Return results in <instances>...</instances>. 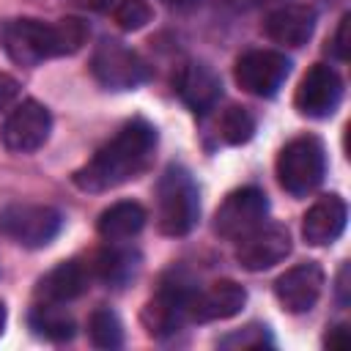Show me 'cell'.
Masks as SVG:
<instances>
[{"label": "cell", "mask_w": 351, "mask_h": 351, "mask_svg": "<svg viewBox=\"0 0 351 351\" xmlns=\"http://www.w3.org/2000/svg\"><path fill=\"white\" fill-rule=\"evenodd\" d=\"M192 282H186L184 277H173L165 280L162 288L148 299V304L143 307V326L151 337H170L176 335L184 324H189L186 315V302L192 293Z\"/></svg>", "instance_id": "obj_7"}, {"label": "cell", "mask_w": 351, "mask_h": 351, "mask_svg": "<svg viewBox=\"0 0 351 351\" xmlns=\"http://www.w3.org/2000/svg\"><path fill=\"white\" fill-rule=\"evenodd\" d=\"M88 282H90L88 266H82L77 261H63L41 277L36 293H38L41 302L66 304V302H74L77 296H82L88 291Z\"/></svg>", "instance_id": "obj_18"}, {"label": "cell", "mask_w": 351, "mask_h": 351, "mask_svg": "<svg viewBox=\"0 0 351 351\" xmlns=\"http://www.w3.org/2000/svg\"><path fill=\"white\" fill-rule=\"evenodd\" d=\"M30 329L49 340V343H66L74 337L77 332V324L74 318L66 313L63 304H55V302H38L30 313Z\"/></svg>", "instance_id": "obj_21"}, {"label": "cell", "mask_w": 351, "mask_h": 351, "mask_svg": "<svg viewBox=\"0 0 351 351\" xmlns=\"http://www.w3.org/2000/svg\"><path fill=\"white\" fill-rule=\"evenodd\" d=\"M222 348H269L274 346V337L266 324H247L233 335H225L219 340Z\"/></svg>", "instance_id": "obj_24"}, {"label": "cell", "mask_w": 351, "mask_h": 351, "mask_svg": "<svg viewBox=\"0 0 351 351\" xmlns=\"http://www.w3.org/2000/svg\"><path fill=\"white\" fill-rule=\"evenodd\" d=\"M277 181L280 186L293 195V197H304L313 189L321 186L324 176H326V151L324 143L313 134H302L293 137L291 143L282 145L277 165H274Z\"/></svg>", "instance_id": "obj_4"}, {"label": "cell", "mask_w": 351, "mask_h": 351, "mask_svg": "<svg viewBox=\"0 0 351 351\" xmlns=\"http://www.w3.org/2000/svg\"><path fill=\"white\" fill-rule=\"evenodd\" d=\"M145 219H148V214H145V208L140 203H134V200H118V203H112L110 208H104L99 214L96 228H99V236L104 241L121 244V241L134 239L145 228Z\"/></svg>", "instance_id": "obj_19"}, {"label": "cell", "mask_w": 351, "mask_h": 351, "mask_svg": "<svg viewBox=\"0 0 351 351\" xmlns=\"http://www.w3.org/2000/svg\"><path fill=\"white\" fill-rule=\"evenodd\" d=\"M140 269V255L132 252V250H123V247H110L104 252H99L93 258V263L88 266L90 277L112 285V288H121L126 285Z\"/></svg>", "instance_id": "obj_20"}, {"label": "cell", "mask_w": 351, "mask_h": 351, "mask_svg": "<svg viewBox=\"0 0 351 351\" xmlns=\"http://www.w3.org/2000/svg\"><path fill=\"white\" fill-rule=\"evenodd\" d=\"M167 3H186V0H167Z\"/></svg>", "instance_id": "obj_32"}, {"label": "cell", "mask_w": 351, "mask_h": 351, "mask_svg": "<svg viewBox=\"0 0 351 351\" xmlns=\"http://www.w3.org/2000/svg\"><path fill=\"white\" fill-rule=\"evenodd\" d=\"M5 318H8L5 315V304L0 302V337H3V329H5Z\"/></svg>", "instance_id": "obj_31"}, {"label": "cell", "mask_w": 351, "mask_h": 351, "mask_svg": "<svg viewBox=\"0 0 351 351\" xmlns=\"http://www.w3.org/2000/svg\"><path fill=\"white\" fill-rule=\"evenodd\" d=\"M63 228V214L52 206L38 203H14L0 211V230L22 247L38 250L55 241Z\"/></svg>", "instance_id": "obj_6"}, {"label": "cell", "mask_w": 351, "mask_h": 351, "mask_svg": "<svg viewBox=\"0 0 351 351\" xmlns=\"http://www.w3.org/2000/svg\"><path fill=\"white\" fill-rule=\"evenodd\" d=\"M346 343H348V326L346 324H337L324 335V346H329V348H343Z\"/></svg>", "instance_id": "obj_29"}, {"label": "cell", "mask_w": 351, "mask_h": 351, "mask_svg": "<svg viewBox=\"0 0 351 351\" xmlns=\"http://www.w3.org/2000/svg\"><path fill=\"white\" fill-rule=\"evenodd\" d=\"M346 219H348L346 200L340 195H324L302 217V239L313 247L332 244L346 230Z\"/></svg>", "instance_id": "obj_15"}, {"label": "cell", "mask_w": 351, "mask_h": 351, "mask_svg": "<svg viewBox=\"0 0 351 351\" xmlns=\"http://www.w3.org/2000/svg\"><path fill=\"white\" fill-rule=\"evenodd\" d=\"M88 337L96 348H121L123 346V324L115 310L96 307L88 318Z\"/></svg>", "instance_id": "obj_22"}, {"label": "cell", "mask_w": 351, "mask_h": 351, "mask_svg": "<svg viewBox=\"0 0 351 351\" xmlns=\"http://www.w3.org/2000/svg\"><path fill=\"white\" fill-rule=\"evenodd\" d=\"M288 71H291V60L277 49H250L233 66V77L239 88L263 99L280 90Z\"/></svg>", "instance_id": "obj_8"}, {"label": "cell", "mask_w": 351, "mask_h": 351, "mask_svg": "<svg viewBox=\"0 0 351 351\" xmlns=\"http://www.w3.org/2000/svg\"><path fill=\"white\" fill-rule=\"evenodd\" d=\"M88 38V27L77 16H66L58 22L41 19H14L3 30V47L8 58L19 66H38L49 58L74 55Z\"/></svg>", "instance_id": "obj_2"}, {"label": "cell", "mask_w": 351, "mask_h": 351, "mask_svg": "<svg viewBox=\"0 0 351 351\" xmlns=\"http://www.w3.org/2000/svg\"><path fill=\"white\" fill-rule=\"evenodd\" d=\"M329 49H332V55H335L337 60H348V14L340 19V25H337V30H335V38H332Z\"/></svg>", "instance_id": "obj_26"}, {"label": "cell", "mask_w": 351, "mask_h": 351, "mask_svg": "<svg viewBox=\"0 0 351 351\" xmlns=\"http://www.w3.org/2000/svg\"><path fill=\"white\" fill-rule=\"evenodd\" d=\"M337 299H340V304L348 302V266H343L337 274Z\"/></svg>", "instance_id": "obj_30"}, {"label": "cell", "mask_w": 351, "mask_h": 351, "mask_svg": "<svg viewBox=\"0 0 351 351\" xmlns=\"http://www.w3.org/2000/svg\"><path fill=\"white\" fill-rule=\"evenodd\" d=\"M219 5L228 8H239V11H250V8H263V5H282L288 0H217Z\"/></svg>", "instance_id": "obj_28"}, {"label": "cell", "mask_w": 351, "mask_h": 351, "mask_svg": "<svg viewBox=\"0 0 351 351\" xmlns=\"http://www.w3.org/2000/svg\"><path fill=\"white\" fill-rule=\"evenodd\" d=\"M247 304V291L236 280H217L206 288H192L186 302L189 324H206V321H225L241 313Z\"/></svg>", "instance_id": "obj_14"}, {"label": "cell", "mask_w": 351, "mask_h": 351, "mask_svg": "<svg viewBox=\"0 0 351 351\" xmlns=\"http://www.w3.org/2000/svg\"><path fill=\"white\" fill-rule=\"evenodd\" d=\"M90 71L96 82L104 85L107 90H134L151 77L148 63L134 49H129L123 41L115 38H104L93 49Z\"/></svg>", "instance_id": "obj_5"}, {"label": "cell", "mask_w": 351, "mask_h": 351, "mask_svg": "<svg viewBox=\"0 0 351 351\" xmlns=\"http://www.w3.org/2000/svg\"><path fill=\"white\" fill-rule=\"evenodd\" d=\"M340 101H343V80L326 63H315L313 69H307L293 96L296 110L307 118H329L340 107Z\"/></svg>", "instance_id": "obj_12"}, {"label": "cell", "mask_w": 351, "mask_h": 351, "mask_svg": "<svg viewBox=\"0 0 351 351\" xmlns=\"http://www.w3.org/2000/svg\"><path fill=\"white\" fill-rule=\"evenodd\" d=\"M118 27L123 30H140L151 22L154 16V8L148 0H118L115 3V11H112Z\"/></svg>", "instance_id": "obj_25"}, {"label": "cell", "mask_w": 351, "mask_h": 351, "mask_svg": "<svg viewBox=\"0 0 351 351\" xmlns=\"http://www.w3.org/2000/svg\"><path fill=\"white\" fill-rule=\"evenodd\" d=\"M200 217V192L192 173L170 165L156 184V225L165 236H186Z\"/></svg>", "instance_id": "obj_3"}, {"label": "cell", "mask_w": 351, "mask_h": 351, "mask_svg": "<svg viewBox=\"0 0 351 351\" xmlns=\"http://www.w3.org/2000/svg\"><path fill=\"white\" fill-rule=\"evenodd\" d=\"M255 134V118L247 107H228L222 115H219V137L228 143V145H241L247 143L250 137Z\"/></svg>", "instance_id": "obj_23"}, {"label": "cell", "mask_w": 351, "mask_h": 351, "mask_svg": "<svg viewBox=\"0 0 351 351\" xmlns=\"http://www.w3.org/2000/svg\"><path fill=\"white\" fill-rule=\"evenodd\" d=\"M269 214V200L266 192L258 186H241L233 189L222 206L214 214V233L222 239H239L247 230L258 228Z\"/></svg>", "instance_id": "obj_9"}, {"label": "cell", "mask_w": 351, "mask_h": 351, "mask_svg": "<svg viewBox=\"0 0 351 351\" xmlns=\"http://www.w3.org/2000/svg\"><path fill=\"white\" fill-rule=\"evenodd\" d=\"M16 96H19V82H16L11 74L0 71V112H3L5 107H11Z\"/></svg>", "instance_id": "obj_27"}, {"label": "cell", "mask_w": 351, "mask_h": 351, "mask_svg": "<svg viewBox=\"0 0 351 351\" xmlns=\"http://www.w3.org/2000/svg\"><path fill=\"white\" fill-rule=\"evenodd\" d=\"M52 132V115L49 110L36 101V99H25L22 104H16L11 110V115L3 123V143L8 151L14 154H33L38 151Z\"/></svg>", "instance_id": "obj_10"}, {"label": "cell", "mask_w": 351, "mask_h": 351, "mask_svg": "<svg viewBox=\"0 0 351 351\" xmlns=\"http://www.w3.org/2000/svg\"><path fill=\"white\" fill-rule=\"evenodd\" d=\"M315 30V11L302 3H282L263 19V33L274 44L302 47Z\"/></svg>", "instance_id": "obj_16"}, {"label": "cell", "mask_w": 351, "mask_h": 351, "mask_svg": "<svg viewBox=\"0 0 351 351\" xmlns=\"http://www.w3.org/2000/svg\"><path fill=\"white\" fill-rule=\"evenodd\" d=\"M288 252H291V233L285 225H277V222H269V225L261 222L258 228L239 236V244H236V261L247 271L271 269L280 261H285Z\"/></svg>", "instance_id": "obj_11"}, {"label": "cell", "mask_w": 351, "mask_h": 351, "mask_svg": "<svg viewBox=\"0 0 351 351\" xmlns=\"http://www.w3.org/2000/svg\"><path fill=\"white\" fill-rule=\"evenodd\" d=\"M156 151V129L145 118L126 121L77 173L74 186L82 192H107L148 170Z\"/></svg>", "instance_id": "obj_1"}, {"label": "cell", "mask_w": 351, "mask_h": 351, "mask_svg": "<svg viewBox=\"0 0 351 351\" xmlns=\"http://www.w3.org/2000/svg\"><path fill=\"white\" fill-rule=\"evenodd\" d=\"M324 282H326L324 269L315 261H304L291 266L274 280V296L285 313L299 315L315 307V302L324 293Z\"/></svg>", "instance_id": "obj_13"}, {"label": "cell", "mask_w": 351, "mask_h": 351, "mask_svg": "<svg viewBox=\"0 0 351 351\" xmlns=\"http://www.w3.org/2000/svg\"><path fill=\"white\" fill-rule=\"evenodd\" d=\"M176 93L195 115H206L219 101L222 82L206 63H184L176 74Z\"/></svg>", "instance_id": "obj_17"}]
</instances>
